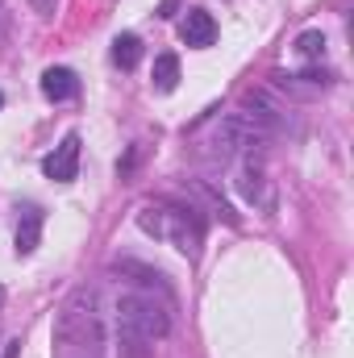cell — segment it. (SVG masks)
I'll return each instance as SVG.
<instances>
[{
	"instance_id": "obj_1",
	"label": "cell",
	"mask_w": 354,
	"mask_h": 358,
	"mask_svg": "<svg viewBox=\"0 0 354 358\" xmlns=\"http://www.w3.org/2000/svg\"><path fill=\"white\" fill-rule=\"evenodd\" d=\"M100 346H104V325L96 313V292H76L55 321V350L59 358H96Z\"/></svg>"
},
{
	"instance_id": "obj_2",
	"label": "cell",
	"mask_w": 354,
	"mask_h": 358,
	"mask_svg": "<svg viewBox=\"0 0 354 358\" xmlns=\"http://www.w3.org/2000/svg\"><path fill=\"white\" fill-rule=\"evenodd\" d=\"M138 225L163 242H171L179 255L196 259L200 242H204V217L192 204H176V200H155L146 208H138Z\"/></svg>"
},
{
	"instance_id": "obj_3",
	"label": "cell",
	"mask_w": 354,
	"mask_h": 358,
	"mask_svg": "<svg viewBox=\"0 0 354 358\" xmlns=\"http://www.w3.org/2000/svg\"><path fill=\"white\" fill-rule=\"evenodd\" d=\"M117 329L159 342L171 334V308H167V300H155L150 292H129L117 300Z\"/></svg>"
},
{
	"instance_id": "obj_4",
	"label": "cell",
	"mask_w": 354,
	"mask_h": 358,
	"mask_svg": "<svg viewBox=\"0 0 354 358\" xmlns=\"http://www.w3.org/2000/svg\"><path fill=\"white\" fill-rule=\"evenodd\" d=\"M42 171H46V179H55V183H71L76 171H80V134H67V138L42 159Z\"/></svg>"
},
{
	"instance_id": "obj_5",
	"label": "cell",
	"mask_w": 354,
	"mask_h": 358,
	"mask_svg": "<svg viewBox=\"0 0 354 358\" xmlns=\"http://www.w3.org/2000/svg\"><path fill=\"white\" fill-rule=\"evenodd\" d=\"M179 38H183L187 46H196V50L213 46V38H217V21H213V13H208V8H187L183 21H179Z\"/></svg>"
},
{
	"instance_id": "obj_6",
	"label": "cell",
	"mask_w": 354,
	"mask_h": 358,
	"mask_svg": "<svg viewBox=\"0 0 354 358\" xmlns=\"http://www.w3.org/2000/svg\"><path fill=\"white\" fill-rule=\"evenodd\" d=\"M21 217H17V255H34L38 250V242H42V221H46V213L38 208V204H25V208H17Z\"/></svg>"
},
{
	"instance_id": "obj_7",
	"label": "cell",
	"mask_w": 354,
	"mask_h": 358,
	"mask_svg": "<svg viewBox=\"0 0 354 358\" xmlns=\"http://www.w3.org/2000/svg\"><path fill=\"white\" fill-rule=\"evenodd\" d=\"M76 92H80V80H76L71 67H46V71H42V96H46V100L59 104V100H71Z\"/></svg>"
},
{
	"instance_id": "obj_8",
	"label": "cell",
	"mask_w": 354,
	"mask_h": 358,
	"mask_svg": "<svg viewBox=\"0 0 354 358\" xmlns=\"http://www.w3.org/2000/svg\"><path fill=\"white\" fill-rule=\"evenodd\" d=\"M113 63H117L121 71H134V67L142 63V38H138V34H117V38H113Z\"/></svg>"
},
{
	"instance_id": "obj_9",
	"label": "cell",
	"mask_w": 354,
	"mask_h": 358,
	"mask_svg": "<svg viewBox=\"0 0 354 358\" xmlns=\"http://www.w3.org/2000/svg\"><path fill=\"white\" fill-rule=\"evenodd\" d=\"M150 84H155V92H176V84H179V59L176 55H159L155 59V71H150Z\"/></svg>"
},
{
	"instance_id": "obj_10",
	"label": "cell",
	"mask_w": 354,
	"mask_h": 358,
	"mask_svg": "<svg viewBox=\"0 0 354 358\" xmlns=\"http://www.w3.org/2000/svg\"><path fill=\"white\" fill-rule=\"evenodd\" d=\"M117 358H155V342H146V338H138V334L117 329Z\"/></svg>"
},
{
	"instance_id": "obj_11",
	"label": "cell",
	"mask_w": 354,
	"mask_h": 358,
	"mask_svg": "<svg viewBox=\"0 0 354 358\" xmlns=\"http://www.w3.org/2000/svg\"><path fill=\"white\" fill-rule=\"evenodd\" d=\"M296 55L309 59V63H321V59H325V34H321V29H304V34L296 38Z\"/></svg>"
},
{
	"instance_id": "obj_12",
	"label": "cell",
	"mask_w": 354,
	"mask_h": 358,
	"mask_svg": "<svg viewBox=\"0 0 354 358\" xmlns=\"http://www.w3.org/2000/svg\"><path fill=\"white\" fill-rule=\"evenodd\" d=\"M29 4H34V13H38V17H50L59 0H29Z\"/></svg>"
},
{
	"instance_id": "obj_13",
	"label": "cell",
	"mask_w": 354,
	"mask_h": 358,
	"mask_svg": "<svg viewBox=\"0 0 354 358\" xmlns=\"http://www.w3.org/2000/svg\"><path fill=\"white\" fill-rule=\"evenodd\" d=\"M159 17H176V0H163L159 4Z\"/></svg>"
},
{
	"instance_id": "obj_14",
	"label": "cell",
	"mask_w": 354,
	"mask_h": 358,
	"mask_svg": "<svg viewBox=\"0 0 354 358\" xmlns=\"http://www.w3.org/2000/svg\"><path fill=\"white\" fill-rule=\"evenodd\" d=\"M21 355V342H8V346H4V358H17Z\"/></svg>"
},
{
	"instance_id": "obj_15",
	"label": "cell",
	"mask_w": 354,
	"mask_h": 358,
	"mask_svg": "<svg viewBox=\"0 0 354 358\" xmlns=\"http://www.w3.org/2000/svg\"><path fill=\"white\" fill-rule=\"evenodd\" d=\"M0 108H4V96H0Z\"/></svg>"
},
{
	"instance_id": "obj_16",
	"label": "cell",
	"mask_w": 354,
	"mask_h": 358,
	"mask_svg": "<svg viewBox=\"0 0 354 358\" xmlns=\"http://www.w3.org/2000/svg\"><path fill=\"white\" fill-rule=\"evenodd\" d=\"M0 4H4V0H0Z\"/></svg>"
}]
</instances>
